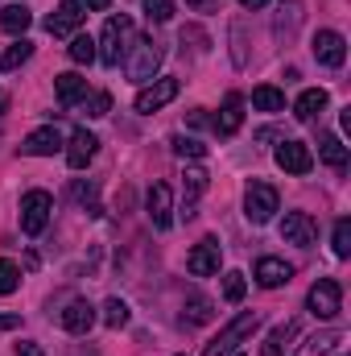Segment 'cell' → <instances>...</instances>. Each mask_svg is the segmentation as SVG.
Segmentation results:
<instances>
[{"mask_svg": "<svg viewBox=\"0 0 351 356\" xmlns=\"http://www.w3.org/2000/svg\"><path fill=\"white\" fill-rule=\"evenodd\" d=\"M0 25H4V33L25 38V29L33 25V13H29L25 4H4V8H0Z\"/></svg>", "mask_w": 351, "mask_h": 356, "instance_id": "22", "label": "cell"}, {"mask_svg": "<svg viewBox=\"0 0 351 356\" xmlns=\"http://www.w3.org/2000/svg\"><path fill=\"white\" fill-rule=\"evenodd\" d=\"M240 124H244V95H228L223 99V112L215 116V133L219 137H232V133H240Z\"/></svg>", "mask_w": 351, "mask_h": 356, "instance_id": "18", "label": "cell"}, {"mask_svg": "<svg viewBox=\"0 0 351 356\" xmlns=\"http://www.w3.org/2000/svg\"><path fill=\"white\" fill-rule=\"evenodd\" d=\"M0 108H4V91H0Z\"/></svg>", "mask_w": 351, "mask_h": 356, "instance_id": "46", "label": "cell"}, {"mask_svg": "<svg viewBox=\"0 0 351 356\" xmlns=\"http://www.w3.org/2000/svg\"><path fill=\"white\" fill-rule=\"evenodd\" d=\"M314 58H318L323 67H343V58H348V38L335 33V29H318V33H314Z\"/></svg>", "mask_w": 351, "mask_h": 356, "instance_id": "14", "label": "cell"}, {"mask_svg": "<svg viewBox=\"0 0 351 356\" xmlns=\"http://www.w3.org/2000/svg\"><path fill=\"white\" fill-rule=\"evenodd\" d=\"M170 145H174V154H178V158H190V162L207 158V145H203V141H194V137H174Z\"/></svg>", "mask_w": 351, "mask_h": 356, "instance_id": "36", "label": "cell"}, {"mask_svg": "<svg viewBox=\"0 0 351 356\" xmlns=\"http://www.w3.org/2000/svg\"><path fill=\"white\" fill-rule=\"evenodd\" d=\"M170 99H178V79H153V83H145V88L137 91V112L149 116V112L166 108Z\"/></svg>", "mask_w": 351, "mask_h": 356, "instance_id": "13", "label": "cell"}, {"mask_svg": "<svg viewBox=\"0 0 351 356\" xmlns=\"http://www.w3.org/2000/svg\"><path fill=\"white\" fill-rule=\"evenodd\" d=\"M12 327H21V315H0V332H12Z\"/></svg>", "mask_w": 351, "mask_h": 356, "instance_id": "41", "label": "cell"}, {"mask_svg": "<svg viewBox=\"0 0 351 356\" xmlns=\"http://www.w3.org/2000/svg\"><path fill=\"white\" fill-rule=\"evenodd\" d=\"M103 323L108 327H124L128 323V302L124 298H108L103 302Z\"/></svg>", "mask_w": 351, "mask_h": 356, "instance_id": "33", "label": "cell"}, {"mask_svg": "<svg viewBox=\"0 0 351 356\" xmlns=\"http://www.w3.org/2000/svg\"><path fill=\"white\" fill-rule=\"evenodd\" d=\"M228 356H240V353H228Z\"/></svg>", "mask_w": 351, "mask_h": 356, "instance_id": "47", "label": "cell"}, {"mask_svg": "<svg viewBox=\"0 0 351 356\" xmlns=\"http://www.w3.org/2000/svg\"><path fill=\"white\" fill-rule=\"evenodd\" d=\"M33 58V42H25V38H17L4 54H0V71H17V67H25Z\"/></svg>", "mask_w": 351, "mask_h": 356, "instance_id": "26", "label": "cell"}, {"mask_svg": "<svg viewBox=\"0 0 351 356\" xmlns=\"http://www.w3.org/2000/svg\"><path fill=\"white\" fill-rule=\"evenodd\" d=\"M58 323H62V332H71V336H87L91 327H95V307H91L87 298H71L67 311L58 315Z\"/></svg>", "mask_w": 351, "mask_h": 356, "instance_id": "15", "label": "cell"}, {"mask_svg": "<svg viewBox=\"0 0 351 356\" xmlns=\"http://www.w3.org/2000/svg\"><path fill=\"white\" fill-rule=\"evenodd\" d=\"M17 356H46L37 344H17Z\"/></svg>", "mask_w": 351, "mask_h": 356, "instance_id": "42", "label": "cell"}, {"mask_svg": "<svg viewBox=\"0 0 351 356\" xmlns=\"http://www.w3.org/2000/svg\"><path fill=\"white\" fill-rule=\"evenodd\" d=\"M17 286H21V269L12 261H0V294H12Z\"/></svg>", "mask_w": 351, "mask_h": 356, "instance_id": "38", "label": "cell"}, {"mask_svg": "<svg viewBox=\"0 0 351 356\" xmlns=\"http://www.w3.org/2000/svg\"><path fill=\"white\" fill-rule=\"evenodd\" d=\"M244 290H248V282H244V273H240V269L223 273V298H228V302H240V298H244Z\"/></svg>", "mask_w": 351, "mask_h": 356, "instance_id": "37", "label": "cell"}, {"mask_svg": "<svg viewBox=\"0 0 351 356\" xmlns=\"http://www.w3.org/2000/svg\"><path fill=\"white\" fill-rule=\"evenodd\" d=\"M219 261H223V249H219V241H215V236H203V241L190 249L186 269H190L194 277H211V273H219Z\"/></svg>", "mask_w": 351, "mask_h": 356, "instance_id": "8", "label": "cell"}, {"mask_svg": "<svg viewBox=\"0 0 351 356\" xmlns=\"http://www.w3.org/2000/svg\"><path fill=\"white\" fill-rule=\"evenodd\" d=\"M95 195H99V186H95V178H87V182H75V199L87 207V216H103V207L95 203Z\"/></svg>", "mask_w": 351, "mask_h": 356, "instance_id": "32", "label": "cell"}, {"mask_svg": "<svg viewBox=\"0 0 351 356\" xmlns=\"http://www.w3.org/2000/svg\"><path fill=\"white\" fill-rule=\"evenodd\" d=\"M240 4H244V8H264L268 0H240Z\"/></svg>", "mask_w": 351, "mask_h": 356, "instance_id": "45", "label": "cell"}, {"mask_svg": "<svg viewBox=\"0 0 351 356\" xmlns=\"http://www.w3.org/2000/svg\"><path fill=\"white\" fill-rule=\"evenodd\" d=\"M252 277L261 282L264 290H277V286H285V282L293 277V266H289V261H281V257H261L257 269H252Z\"/></svg>", "mask_w": 351, "mask_h": 356, "instance_id": "17", "label": "cell"}, {"mask_svg": "<svg viewBox=\"0 0 351 356\" xmlns=\"http://www.w3.org/2000/svg\"><path fill=\"white\" fill-rule=\"evenodd\" d=\"M302 17H306V8H302V0H281L277 4V38L281 42H289L293 33H298V25H302Z\"/></svg>", "mask_w": 351, "mask_h": 356, "instance_id": "19", "label": "cell"}, {"mask_svg": "<svg viewBox=\"0 0 351 356\" xmlns=\"http://www.w3.org/2000/svg\"><path fill=\"white\" fill-rule=\"evenodd\" d=\"M182 191H186V211H182V216L190 220V216H194V199L207 191V170H198V166H194V170H186V182H182Z\"/></svg>", "mask_w": 351, "mask_h": 356, "instance_id": "27", "label": "cell"}, {"mask_svg": "<svg viewBox=\"0 0 351 356\" xmlns=\"http://www.w3.org/2000/svg\"><path fill=\"white\" fill-rule=\"evenodd\" d=\"M108 4H112V0H83V8H91V13H103Z\"/></svg>", "mask_w": 351, "mask_h": 356, "instance_id": "43", "label": "cell"}, {"mask_svg": "<svg viewBox=\"0 0 351 356\" xmlns=\"http://www.w3.org/2000/svg\"><path fill=\"white\" fill-rule=\"evenodd\" d=\"M99 50H95V58L103 63V67H120V58L128 54V46H132V17H108V25H103V38L95 42Z\"/></svg>", "mask_w": 351, "mask_h": 356, "instance_id": "1", "label": "cell"}, {"mask_svg": "<svg viewBox=\"0 0 351 356\" xmlns=\"http://www.w3.org/2000/svg\"><path fill=\"white\" fill-rule=\"evenodd\" d=\"M252 108H257V112H285V91L264 83V88L252 91Z\"/></svg>", "mask_w": 351, "mask_h": 356, "instance_id": "28", "label": "cell"}, {"mask_svg": "<svg viewBox=\"0 0 351 356\" xmlns=\"http://www.w3.org/2000/svg\"><path fill=\"white\" fill-rule=\"evenodd\" d=\"M257 327H261V315H257V311H240V315H236V319L219 332V340H215V344H211L203 356H228V353H236V348H240V340H248Z\"/></svg>", "mask_w": 351, "mask_h": 356, "instance_id": "5", "label": "cell"}, {"mask_svg": "<svg viewBox=\"0 0 351 356\" xmlns=\"http://www.w3.org/2000/svg\"><path fill=\"white\" fill-rule=\"evenodd\" d=\"M186 42H194V50H207V46H211V38H207L203 29H194V25L182 29V46H186Z\"/></svg>", "mask_w": 351, "mask_h": 356, "instance_id": "39", "label": "cell"}, {"mask_svg": "<svg viewBox=\"0 0 351 356\" xmlns=\"http://www.w3.org/2000/svg\"><path fill=\"white\" fill-rule=\"evenodd\" d=\"M83 17H87V8H83V0H62L50 17H46V33H54V38H67V33H75L79 25H83Z\"/></svg>", "mask_w": 351, "mask_h": 356, "instance_id": "9", "label": "cell"}, {"mask_svg": "<svg viewBox=\"0 0 351 356\" xmlns=\"http://www.w3.org/2000/svg\"><path fill=\"white\" fill-rule=\"evenodd\" d=\"M186 120H190V124H207V112H203V108H194V112H190Z\"/></svg>", "mask_w": 351, "mask_h": 356, "instance_id": "44", "label": "cell"}, {"mask_svg": "<svg viewBox=\"0 0 351 356\" xmlns=\"http://www.w3.org/2000/svg\"><path fill=\"white\" fill-rule=\"evenodd\" d=\"M318 158H323V162H327V166H335V170H343V166H348V145H343V141H339V137H335V133H323V137H318Z\"/></svg>", "mask_w": 351, "mask_h": 356, "instance_id": "23", "label": "cell"}, {"mask_svg": "<svg viewBox=\"0 0 351 356\" xmlns=\"http://www.w3.org/2000/svg\"><path fill=\"white\" fill-rule=\"evenodd\" d=\"M62 145H67V141H62L58 124H42V129H33V133L21 141V154H25V158H54Z\"/></svg>", "mask_w": 351, "mask_h": 356, "instance_id": "10", "label": "cell"}, {"mask_svg": "<svg viewBox=\"0 0 351 356\" xmlns=\"http://www.w3.org/2000/svg\"><path fill=\"white\" fill-rule=\"evenodd\" d=\"M323 108H327V91L323 88H310L298 95V104H293V116L302 120V124H310L314 116H323Z\"/></svg>", "mask_w": 351, "mask_h": 356, "instance_id": "21", "label": "cell"}, {"mask_svg": "<svg viewBox=\"0 0 351 356\" xmlns=\"http://www.w3.org/2000/svg\"><path fill=\"white\" fill-rule=\"evenodd\" d=\"M306 311L314 319H339V311H343V286L335 277H318L310 286V294H306Z\"/></svg>", "mask_w": 351, "mask_h": 356, "instance_id": "3", "label": "cell"}, {"mask_svg": "<svg viewBox=\"0 0 351 356\" xmlns=\"http://www.w3.org/2000/svg\"><path fill=\"white\" fill-rule=\"evenodd\" d=\"M331 249H335V257H351V220H335Z\"/></svg>", "mask_w": 351, "mask_h": 356, "instance_id": "35", "label": "cell"}, {"mask_svg": "<svg viewBox=\"0 0 351 356\" xmlns=\"http://www.w3.org/2000/svg\"><path fill=\"white\" fill-rule=\"evenodd\" d=\"M186 319H190V323H211V319H215V307H211V298H203V294H190V298H186Z\"/></svg>", "mask_w": 351, "mask_h": 356, "instance_id": "29", "label": "cell"}, {"mask_svg": "<svg viewBox=\"0 0 351 356\" xmlns=\"http://www.w3.org/2000/svg\"><path fill=\"white\" fill-rule=\"evenodd\" d=\"M162 58H166V50H162L153 38H137V42L128 46V54H124V71H128L132 83H153Z\"/></svg>", "mask_w": 351, "mask_h": 356, "instance_id": "2", "label": "cell"}, {"mask_svg": "<svg viewBox=\"0 0 351 356\" xmlns=\"http://www.w3.org/2000/svg\"><path fill=\"white\" fill-rule=\"evenodd\" d=\"M277 207H281L277 186H268V182H248V191H244V216H248L252 224H268V220L277 216Z\"/></svg>", "mask_w": 351, "mask_h": 356, "instance_id": "6", "label": "cell"}, {"mask_svg": "<svg viewBox=\"0 0 351 356\" xmlns=\"http://www.w3.org/2000/svg\"><path fill=\"white\" fill-rule=\"evenodd\" d=\"M145 207H149V220H153L157 232H166V228L174 224V191H170L166 182H153V186H149Z\"/></svg>", "mask_w": 351, "mask_h": 356, "instance_id": "12", "label": "cell"}, {"mask_svg": "<svg viewBox=\"0 0 351 356\" xmlns=\"http://www.w3.org/2000/svg\"><path fill=\"white\" fill-rule=\"evenodd\" d=\"M54 91H58V104H62V108H75V104L87 95V79H83L79 71H67V75L54 79Z\"/></svg>", "mask_w": 351, "mask_h": 356, "instance_id": "20", "label": "cell"}, {"mask_svg": "<svg viewBox=\"0 0 351 356\" xmlns=\"http://www.w3.org/2000/svg\"><path fill=\"white\" fill-rule=\"evenodd\" d=\"M298 336V323L293 319H285V323H277L273 332H268V340H264V353L261 356H285V348H289V340Z\"/></svg>", "mask_w": 351, "mask_h": 356, "instance_id": "24", "label": "cell"}, {"mask_svg": "<svg viewBox=\"0 0 351 356\" xmlns=\"http://www.w3.org/2000/svg\"><path fill=\"white\" fill-rule=\"evenodd\" d=\"M95 154H99V137L87 133V129H75L71 141H67V162H71V170H87Z\"/></svg>", "mask_w": 351, "mask_h": 356, "instance_id": "16", "label": "cell"}, {"mask_svg": "<svg viewBox=\"0 0 351 356\" xmlns=\"http://www.w3.org/2000/svg\"><path fill=\"white\" fill-rule=\"evenodd\" d=\"M79 104H83V116H87V120H99V116L112 112V95H108V91H91V95H83Z\"/></svg>", "mask_w": 351, "mask_h": 356, "instance_id": "31", "label": "cell"}, {"mask_svg": "<svg viewBox=\"0 0 351 356\" xmlns=\"http://www.w3.org/2000/svg\"><path fill=\"white\" fill-rule=\"evenodd\" d=\"M50 211H54V199L46 191H25L21 195V232L25 236H42L46 224H50Z\"/></svg>", "mask_w": 351, "mask_h": 356, "instance_id": "4", "label": "cell"}, {"mask_svg": "<svg viewBox=\"0 0 351 356\" xmlns=\"http://www.w3.org/2000/svg\"><path fill=\"white\" fill-rule=\"evenodd\" d=\"M141 8H145V17L153 25H166L174 17V0H141Z\"/></svg>", "mask_w": 351, "mask_h": 356, "instance_id": "34", "label": "cell"}, {"mask_svg": "<svg viewBox=\"0 0 351 356\" xmlns=\"http://www.w3.org/2000/svg\"><path fill=\"white\" fill-rule=\"evenodd\" d=\"M339 340H343V332H339V327H331V332H314V336H310V340H306L293 356H323V353H331Z\"/></svg>", "mask_w": 351, "mask_h": 356, "instance_id": "25", "label": "cell"}, {"mask_svg": "<svg viewBox=\"0 0 351 356\" xmlns=\"http://www.w3.org/2000/svg\"><path fill=\"white\" fill-rule=\"evenodd\" d=\"M67 54H71V63H79V67L95 63V38H87V33H75V42L67 46Z\"/></svg>", "mask_w": 351, "mask_h": 356, "instance_id": "30", "label": "cell"}, {"mask_svg": "<svg viewBox=\"0 0 351 356\" xmlns=\"http://www.w3.org/2000/svg\"><path fill=\"white\" fill-rule=\"evenodd\" d=\"M273 158H277V166L285 175H310V166H314V154H310L306 141H281Z\"/></svg>", "mask_w": 351, "mask_h": 356, "instance_id": "11", "label": "cell"}, {"mask_svg": "<svg viewBox=\"0 0 351 356\" xmlns=\"http://www.w3.org/2000/svg\"><path fill=\"white\" fill-rule=\"evenodd\" d=\"M219 4H223V0H186L190 13H219Z\"/></svg>", "mask_w": 351, "mask_h": 356, "instance_id": "40", "label": "cell"}, {"mask_svg": "<svg viewBox=\"0 0 351 356\" xmlns=\"http://www.w3.org/2000/svg\"><path fill=\"white\" fill-rule=\"evenodd\" d=\"M281 241H285V245H298V249H310V245L318 241L314 216H310V211H285V220H281Z\"/></svg>", "mask_w": 351, "mask_h": 356, "instance_id": "7", "label": "cell"}]
</instances>
